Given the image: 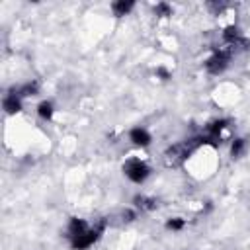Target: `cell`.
Returning a JSON list of instances; mask_svg holds the SVG:
<instances>
[{"instance_id":"9c48e42d","label":"cell","mask_w":250,"mask_h":250,"mask_svg":"<svg viewBox=\"0 0 250 250\" xmlns=\"http://www.w3.org/2000/svg\"><path fill=\"white\" fill-rule=\"evenodd\" d=\"M90 227H92V225H90L86 219H82V217H70L68 223H66V229H64V236H66V240L70 242V240H74L76 236L84 234Z\"/></svg>"},{"instance_id":"ac0fdd59","label":"cell","mask_w":250,"mask_h":250,"mask_svg":"<svg viewBox=\"0 0 250 250\" xmlns=\"http://www.w3.org/2000/svg\"><path fill=\"white\" fill-rule=\"evenodd\" d=\"M154 74H156V78H158V80H162V82H166V80H170V78H172V70H168L166 66H156Z\"/></svg>"},{"instance_id":"5bb4252c","label":"cell","mask_w":250,"mask_h":250,"mask_svg":"<svg viewBox=\"0 0 250 250\" xmlns=\"http://www.w3.org/2000/svg\"><path fill=\"white\" fill-rule=\"evenodd\" d=\"M35 109H37V115H39L43 121H51L53 115H55V104H53L51 100H41Z\"/></svg>"},{"instance_id":"d6986e66","label":"cell","mask_w":250,"mask_h":250,"mask_svg":"<svg viewBox=\"0 0 250 250\" xmlns=\"http://www.w3.org/2000/svg\"><path fill=\"white\" fill-rule=\"evenodd\" d=\"M207 8H209V10H213L215 14H221V12L227 8V4H223V2H219V4H217V2H209V4H207Z\"/></svg>"},{"instance_id":"6da1fadb","label":"cell","mask_w":250,"mask_h":250,"mask_svg":"<svg viewBox=\"0 0 250 250\" xmlns=\"http://www.w3.org/2000/svg\"><path fill=\"white\" fill-rule=\"evenodd\" d=\"M205 137L203 135H195V137H189V139H184V141H178L174 145H170L164 152H162V162L166 168H180L188 162V158L199 150L201 146H205Z\"/></svg>"},{"instance_id":"30bf717a","label":"cell","mask_w":250,"mask_h":250,"mask_svg":"<svg viewBox=\"0 0 250 250\" xmlns=\"http://www.w3.org/2000/svg\"><path fill=\"white\" fill-rule=\"evenodd\" d=\"M39 90H41V86H39L37 80H27L23 84L12 86L8 92H12V94H16V96H20L23 100V98H35V96H39Z\"/></svg>"},{"instance_id":"7c38bea8","label":"cell","mask_w":250,"mask_h":250,"mask_svg":"<svg viewBox=\"0 0 250 250\" xmlns=\"http://www.w3.org/2000/svg\"><path fill=\"white\" fill-rule=\"evenodd\" d=\"M135 6H137L135 0H113L109 4V10L115 18H125L135 10Z\"/></svg>"},{"instance_id":"9a60e30c","label":"cell","mask_w":250,"mask_h":250,"mask_svg":"<svg viewBox=\"0 0 250 250\" xmlns=\"http://www.w3.org/2000/svg\"><path fill=\"white\" fill-rule=\"evenodd\" d=\"M164 229L168 232H182L186 229V219L184 217H168L164 221Z\"/></svg>"},{"instance_id":"3957f363","label":"cell","mask_w":250,"mask_h":250,"mask_svg":"<svg viewBox=\"0 0 250 250\" xmlns=\"http://www.w3.org/2000/svg\"><path fill=\"white\" fill-rule=\"evenodd\" d=\"M121 170H123V176H125L129 182L137 184V186L145 184V182L150 178V174H152L150 166H148V164H146L143 158H137V156L127 158V160L123 162Z\"/></svg>"},{"instance_id":"52a82bcc","label":"cell","mask_w":250,"mask_h":250,"mask_svg":"<svg viewBox=\"0 0 250 250\" xmlns=\"http://www.w3.org/2000/svg\"><path fill=\"white\" fill-rule=\"evenodd\" d=\"M127 137H129L131 145H135L137 148H148V146L152 145V135H150V131H148L146 127H141V125L129 129V135H127Z\"/></svg>"},{"instance_id":"5b68a950","label":"cell","mask_w":250,"mask_h":250,"mask_svg":"<svg viewBox=\"0 0 250 250\" xmlns=\"http://www.w3.org/2000/svg\"><path fill=\"white\" fill-rule=\"evenodd\" d=\"M230 59H232V53H230L227 47L213 49V53L203 61V66H205L207 74H211V76H219V74H223V72L229 68Z\"/></svg>"},{"instance_id":"8fae6325","label":"cell","mask_w":250,"mask_h":250,"mask_svg":"<svg viewBox=\"0 0 250 250\" xmlns=\"http://www.w3.org/2000/svg\"><path fill=\"white\" fill-rule=\"evenodd\" d=\"M2 109L6 115H16L23 109V100L12 92H8L4 98H2Z\"/></svg>"},{"instance_id":"2e32d148","label":"cell","mask_w":250,"mask_h":250,"mask_svg":"<svg viewBox=\"0 0 250 250\" xmlns=\"http://www.w3.org/2000/svg\"><path fill=\"white\" fill-rule=\"evenodd\" d=\"M152 12H154V16H158V18H170V16L174 14V8H172V4H168V2H156V4L152 6Z\"/></svg>"},{"instance_id":"4fadbf2b","label":"cell","mask_w":250,"mask_h":250,"mask_svg":"<svg viewBox=\"0 0 250 250\" xmlns=\"http://www.w3.org/2000/svg\"><path fill=\"white\" fill-rule=\"evenodd\" d=\"M246 150H248V139H246V137H234V139L230 141L229 152H230V158H232V160L242 158V156L246 154Z\"/></svg>"},{"instance_id":"ba28073f","label":"cell","mask_w":250,"mask_h":250,"mask_svg":"<svg viewBox=\"0 0 250 250\" xmlns=\"http://www.w3.org/2000/svg\"><path fill=\"white\" fill-rule=\"evenodd\" d=\"M131 203L141 213H154L160 207V201L156 197H152V195H146V193H135Z\"/></svg>"},{"instance_id":"7a4b0ae2","label":"cell","mask_w":250,"mask_h":250,"mask_svg":"<svg viewBox=\"0 0 250 250\" xmlns=\"http://www.w3.org/2000/svg\"><path fill=\"white\" fill-rule=\"evenodd\" d=\"M105 229H107V219H104V217H100L84 234H80V236H76L74 240H70L68 244H70V248L72 250H88V248H92L102 236H104V232H105Z\"/></svg>"},{"instance_id":"277c9868","label":"cell","mask_w":250,"mask_h":250,"mask_svg":"<svg viewBox=\"0 0 250 250\" xmlns=\"http://www.w3.org/2000/svg\"><path fill=\"white\" fill-rule=\"evenodd\" d=\"M221 37H223L225 47H227L232 55H234L236 51H248V49H250V39L244 37L242 29H240L236 23H229V25H225Z\"/></svg>"},{"instance_id":"8992f818","label":"cell","mask_w":250,"mask_h":250,"mask_svg":"<svg viewBox=\"0 0 250 250\" xmlns=\"http://www.w3.org/2000/svg\"><path fill=\"white\" fill-rule=\"evenodd\" d=\"M230 125V119L227 117H217V119H211L205 127H203V137H205V143L211 145V146H219L221 141H223V131Z\"/></svg>"},{"instance_id":"e0dca14e","label":"cell","mask_w":250,"mask_h":250,"mask_svg":"<svg viewBox=\"0 0 250 250\" xmlns=\"http://www.w3.org/2000/svg\"><path fill=\"white\" fill-rule=\"evenodd\" d=\"M137 217H139V211L135 207H127L121 211V223H133L137 221Z\"/></svg>"}]
</instances>
